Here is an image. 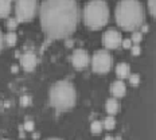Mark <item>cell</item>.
Wrapping results in <instances>:
<instances>
[{
    "instance_id": "cell-25",
    "label": "cell",
    "mask_w": 156,
    "mask_h": 140,
    "mask_svg": "<svg viewBox=\"0 0 156 140\" xmlns=\"http://www.w3.org/2000/svg\"><path fill=\"white\" fill-rule=\"evenodd\" d=\"M3 41H4V39H3V35H2V31H0V50H2V46H3Z\"/></svg>"
},
{
    "instance_id": "cell-20",
    "label": "cell",
    "mask_w": 156,
    "mask_h": 140,
    "mask_svg": "<svg viewBox=\"0 0 156 140\" xmlns=\"http://www.w3.org/2000/svg\"><path fill=\"white\" fill-rule=\"evenodd\" d=\"M141 39H143V34L141 32H133V35H132V41L135 42V43H140L141 42Z\"/></svg>"
},
{
    "instance_id": "cell-7",
    "label": "cell",
    "mask_w": 156,
    "mask_h": 140,
    "mask_svg": "<svg viewBox=\"0 0 156 140\" xmlns=\"http://www.w3.org/2000/svg\"><path fill=\"white\" fill-rule=\"evenodd\" d=\"M121 34L115 28H109L108 31L104 32L102 35V43L108 48H116L121 45Z\"/></svg>"
},
{
    "instance_id": "cell-14",
    "label": "cell",
    "mask_w": 156,
    "mask_h": 140,
    "mask_svg": "<svg viewBox=\"0 0 156 140\" xmlns=\"http://www.w3.org/2000/svg\"><path fill=\"white\" fill-rule=\"evenodd\" d=\"M3 39L5 41V43H7V45L12 46V45L16 43V41H18V37H16V34H15L14 31H11V32H8L5 37H3Z\"/></svg>"
},
{
    "instance_id": "cell-13",
    "label": "cell",
    "mask_w": 156,
    "mask_h": 140,
    "mask_svg": "<svg viewBox=\"0 0 156 140\" xmlns=\"http://www.w3.org/2000/svg\"><path fill=\"white\" fill-rule=\"evenodd\" d=\"M105 109L109 115H115V113L119 112V102H117L116 99H109L106 101V105H105Z\"/></svg>"
},
{
    "instance_id": "cell-6",
    "label": "cell",
    "mask_w": 156,
    "mask_h": 140,
    "mask_svg": "<svg viewBox=\"0 0 156 140\" xmlns=\"http://www.w3.org/2000/svg\"><path fill=\"white\" fill-rule=\"evenodd\" d=\"M112 57L106 50H98L93 54L92 67L96 73H108L112 67Z\"/></svg>"
},
{
    "instance_id": "cell-18",
    "label": "cell",
    "mask_w": 156,
    "mask_h": 140,
    "mask_svg": "<svg viewBox=\"0 0 156 140\" xmlns=\"http://www.w3.org/2000/svg\"><path fill=\"white\" fill-rule=\"evenodd\" d=\"M129 81H131L132 85H139V82H140V76H139V74H131Z\"/></svg>"
},
{
    "instance_id": "cell-16",
    "label": "cell",
    "mask_w": 156,
    "mask_h": 140,
    "mask_svg": "<svg viewBox=\"0 0 156 140\" xmlns=\"http://www.w3.org/2000/svg\"><path fill=\"white\" fill-rule=\"evenodd\" d=\"M90 129H92L93 133H100L102 131V124L98 121V120H96V121L92 123V125H90Z\"/></svg>"
},
{
    "instance_id": "cell-11",
    "label": "cell",
    "mask_w": 156,
    "mask_h": 140,
    "mask_svg": "<svg viewBox=\"0 0 156 140\" xmlns=\"http://www.w3.org/2000/svg\"><path fill=\"white\" fill-rule=\"evenodd\" d=\"M116 74L120 77V80H121V81H122V78L128 77L129 76V66H128V63L120 62L119 65H117V67H116Z\"/></svg>"
},
{
    "instance_id": "cell-4",
    "label": "cell",
    "mask_w": 156,
    "mask_h": 140,
    "mask_svg": "<svg viewBox=\"0 0 156 140\" xmlns=\"http://www.w3.org/2000/svg\"><path fill=\"white\" fill-rule=\"evenodd\" d=\"M83 20L92 30H98L104 27L109 20V7L105 2L94 0L89 2L83 7Z\"/></svg>"
},
{
    "instance_id": "cell-24",
    "label": "cell",
    "mask_w": 156,
    "mask_h": 140,
    "mask_svg": "<svg viewBox=\"0 0 156 140\" xmlns=\"http://www.w3.org/2000/svg\"><path fill=\"white\" fill-rule=\"evenodd\" d=\"M121 45L125 48H129V47H131V45H132V41H131V39H124V41H121Z\"/></svg>"
},
{
    "instance_id": "cell-12",
    "label": "cell",
    "mask_w": 156,
    "mask_h": 140,
    "mask_svg": "<svg viewBox=\"0 0 156 140\" xmlns=\"http://www.w3.org/2000/svg\"><path fill=\"white\" fill-rule=\"evenodd\" d=\"M12 9V3L8 0H2L0 2V18H4L7 16Z\"/></svg>"
},
{
    "instance_id": "cell-9",
    "label": "cell",
    "mask_w": 156,
    "mask_h": 140,
    "mask_svg": "<svg viewBox=\"0 0 156 140\" xmlns=\"http://www.w3.org/2000/svg\"><path fill=\"white\" fill-rule=\"evenodd\" d=\"M37 55L32 51H26V53L20 57V63L26 71H32L37 66Z\"/></svg>"
},
{
    "instance_id": "cell-26",
    "label": "cell",
    "mask_w": 156,
    "mask_h": 140,
    "mask_svg": "<svg viewBox=\"0 0 156 140\" xmlns=\"http://www.w3.org/2000/svg\"><path fill=\"white\" fill-rule=\"evenodd\" d=\"M12 71H14V73H16V71H18V66H16V65H14V66H12Z\"/></svg>"
},
{
    "instance_id": "cell-28",
    "label": "cell",
    "mask_w": 156,
    "mask_h": 140,
    "mask_svg": "<svg viewBox=\"0 0 156 140\" xmlns=\"http://www.w3.org/2000/svg\"><path fill=\"white\" fill-rule=\"evenodd\" d=\"M105 140H113V138H112V136H106Z\"/></svg>"
},
{
    "instance_id": "cell-23",
    "label": "cell",
    "mask_w": 156,
    "mask_h": 140,
    "mask_svg": "<svg viewBox=\"0 0 156 140\" xmlns=\"http://www.w3.org/2000/svg\"><path fill=\"white\" fill-rule=\"evenodd\" d=\"M132 53L133 55H139L141 53V47L139 46V45H135V46H132Z\"/></svg>"
},
{
    "instance_id": "cell-27",
    "label": "cell",
    "mask_w": 156,
    "mask_h": 140,
    "mask_svg": "<svg viewBox=\"0 0 156 140\" xmlns=\"http://www.w3.org/2000/svg\"><path fill=\"white\" fill-rule=\"evenodd\" d=\"M47 140H62V139H58V138H50V139H47Z\"/></svg>"
},
{
    "instance_id": "cell-3",
    "label": "cell",
    "mask_w": 156,
    "mask_h": 140,
    "mask_svg": "<svg viewBox=\"0 0 156 140\" xmlns=\"http://www.w3.org/2000/svg\"><path fill=\"white\" fill-rule=\"evenodd\" d=\"M50 102L54 108L67 110L76 104V89L70 81H58L50 89Z\"/></svg>"
},
{
    "instance_id": "cell-17",
    "label": "cell",
    "mask_w": 156,
    "mask_h": 140,
    "mask_svg": "<svg viewBox=\"0 0 156 140\" xmlns=\"http://www.w3.org/2000/svg\"><path fill=\"white\" fill-rule=\"evenodd\" d=\"M148 8H149V12H151V15L156 16V3L154 2V0H151V2H148Z\"/></svg>"
},
{
    "instance_id": "cell-29",
    "label": "cell",
    "mask_w": 156,
    "mask_h": 140,
    "mask_svg": "<svg viewBox=\"0 0 156 140\" xmlns=\"http://www.w3.org/2000/svg\"><path fill=\"white\" fill-rule=\"evenodd\" d=\"M3 140H7V139H3Z\"/></svg>"
},
{
    "instance_id": "cell-2",
    "label": "cell",
    "mask_w": 156,
    "mask_h": 140,
    "mask_svg": "<svg viewBox=\"0 0 156 140\" xmlns=\"http://www.w3.org/2000/svg\"><path fill=\"white\" fill-rule=\"evenodd\" d=\"M117 24L126 31H133L144 22V7L135 0H124L116 5Z\"/></svg>"
},
{
    "instance_id": "cell-8",
    "label": "cell",
    "mask_w": 156,
    "mask_h": 140,
    "mask_svg": "<svg viewBox=\"0 0 156 140\" xmlns=\"http://www.w3.org/2000/svg\"><path fill=\"white\" fill-rule=\"evenodd\" d=\"M71 62H73L74 67H77V69H83L89 63V54L83 48H77V50H74L73 55H71Z\"/></svg>"
},
{
    "instance_id": "cell-21",
    "label": "cell",
    "mask_w": 156,
    "mask_h": 140,
    "mask_svg": "<svg viewBox=\"0 0 156 140\" xmlns=\"http://www.w3.org/2000/svg\"><path fill=\"white\" fill-rule=\"evenodd\" d=\"M34 127H35V124H34V121H31V120H28V121L24 123V129L26 131H34Z\"/></svg>"
},
{
    "instance_id": "cell-22",
    "label": "cell",
    "mask_w": 156,
    "mask_h": 140,
    "mask_svg": "<svg viewBox=\"0 0 156 140\" xmlns=\"http://www.w3.org/2000/svg\"><path fill=\"white\" fill-rule=\"evenodd\" d=\"M30 101H31V100H30V97H28V96H22L20 97V104H22V105H28Z\"/></svg>"
},
{
    "instance_id": "cell-1",
    "label": "cell",
    "mask_w": 156,
    "mask_h": 140,
    "mask_svg": "<svg viewBox=\"0 0 156 140\" xmlns=\"http://www.w3.org/2000/svg\"><path fill=\"white\" fill-rule=\"evenodd\" d=\"M42 28L50 38L61 39L76 30L80 5L73 0H48L41 4Z\"/></svg>"
},
{
    "instance_id": "cell-10",
    "label": "cell",
    "mask_w": 156,
    "mask_h": 140,
    "mask_svg": "<svg viewBox=\"0 0 156 140\" xmlns=\"http://www.w3.org/2000/svg\"><path fill=\"white\" fill-rule=\"evenodd\" d=\"M110 92L115 97H122L126 92V88H125V84L122 82L121 80H117L112 84V88H110Z\"/></svg>"
},
{
    "instance_id": "cell-15",
    "label": "cell",
    "mask_w": 156,
    "mask_h": 140,
    "mask_svg": "<svg viewBox=\"0 0 156 140\" xmlns=\"http://www.w3.org/2000/svg\"><path fill=\"white\" fill-rule=\"evenodd\" d=\"M116 125V120L113 119L112 116H108L105 120H104V127H105L106 129H113Z\"/></svg>"
},
{
    "instance_id": "cell-5",
    "label": "cell",
    "mask_w": 156,
    "mask_h": 140,
    "mask_svg": "<svg viewBox=\"0 0 156 140\" xmlns=\"http://www.w3.org/2000/svg\"><path fill=\"white\" fill-rule=\"evenodd\" d=\"M38 9L37 2H31V0H19L15 4V15L18 22H27L34 18L35 12Z\"/></svg>"
},
{
    "instance_id": "cell-19",
    "label": "cell",
    "mask_w": 156,
    "mask_h": 140,
    "mask_svg": "<svg viewBox=\"0 0 156 140\" xmlns=\"http://www.w3.org/2000/svg\"><path fill=\"white\" fill-rule=\"evenodd\" d=\"M7 27L9 28V30H14V28H16L18 27V20L16 19H8L7 20Z\"/></svg>"
}]
</instances>
